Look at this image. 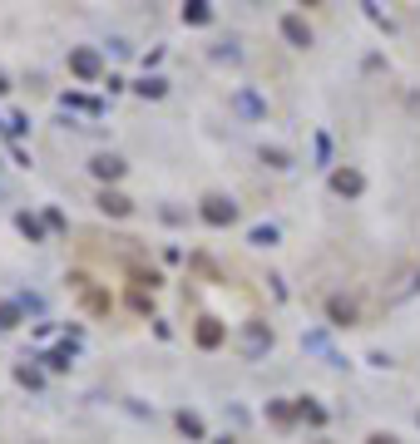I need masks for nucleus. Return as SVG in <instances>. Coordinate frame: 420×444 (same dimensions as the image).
Instances as JSON below:
<instances>
[{"instance_id":"14","label":"nucleus","mask_w":420,"mask_h":444,"mask_svg":"<svg viewBox=\"0 0 420 444\" xmlns=\"http://www.w3.org/2000/svg\"><path fill=\"white\" fill-rule=\"evenodd\" d=\"M20 232H25L30 242H40V237H45V228H40V222H35L30 212H20Z\"/></svg>"},{"instance_id":"3","label":"nucleus","mask_w":420,"mask_h":444,"mask_svg":"<svg viewBox=\"0 0 420 444\" xmlns=\"http://www.w3.org/2000/svg\"><path fill=\"white\" fill-rule=\"evenodd\" d=\"M70 70H75L79 79H99V74H104V60H99L94 49H75V54H70Z\"/></svg>"},{"instance_id":"8","label":"nucleus","mask_w":420,"mask_h":444,"mask_svg":"<svg viewBox=\"0 0 420 444\" xmlns=\"http://www.w3.org/2000/svg\"><path fill=\"white\" fill-rule=\"evenodd\" d=\"M99 207L109 212V217H129V207H134V203H129L124 193H99Z\"/></svg>"},{"instance_id":"10","label":"nucleus","mask_w":420,"mask_h":444,"mask_svg":"<svg viewBox=\"0 0 420 444\" xmlns=\"http://www.w3.org/2000/svg\"><path fill=\"white\" fill-rule=\"evenodd\" d=\"M84 306H89L94 316H109V306H114V301H109V292H84Z\"/></svg>"},{"instance_id":"20","label":"nucleus","mask_w":420,"mask_h":444,"mask_svg":"<svg viewBox=\"0 0 420 444\" xmlns=\"http://www.w3.org/2000/svg\"><path fill=\"white\" fill-rule=\"evenodd\" d=\"M371 444H400L396 434H371Z\"/></svg>"},{"instance_id":"4","label":"nucleus","mask_w":420,"mask_h":444,"mask_svg":"<svg viewBox=\"0 0 420 444\" xmlns=\"http://www.w3.org/2000/svg\"><path fill=\"white\" fill-rule=\"evenodd\" d=\"M282 35H287L297 49H306V45H311V25H306L297 10H287V15H282Z\"/></svg>"},{"instance_id":"15","label":"nucleus","mask_w":420,"mask_h":444,"mask_svg":"<svg viewBox=\"0 0 420 444\" xmlns=\"http://www.w3.org/2000/svg\"><path fill=\"white\" fill-rule=\"evenodd\" d=\"M297 415H302V420H311V425H322V420H327V410H322V405H311V400H302V405H297Z\"/></svg>"},{"instance_id":"13","label":"nucleus","mask_w":420,"mask_h":444,"mask_svg":"<svg viewBox=\"0 0 420 444\" xmlns=\"http://www.w3.org/2000/svg\"><path fill=\"white\" fill-rule=\"evenodd\" d=\"M208 15H213V10H208L203 0H193V6L183 10V20H188V25H208Z\"/></svg>"},{"instance_id":"11","label":"nucleus","mask_w":420,"mask_h":444,"mask_svg":"<svg viewBox=\"0 0 420 444\" xmlns=\"http://www.w3.org/2000/svg\"><path fill=\"white\" fill-rule=\"evenodd\" d=\"M178 429H183L188 439H203V420H198L193 410H183V415H178Z\"/></svg>"},{"instance_id":"6","label":"nucleus","mask_w":420,"mask_h":444,"mask_svg":"<svg viewBox=\"0 0 420 444\" xmlns=\"http://www.w3.org/2000/svg\"><path fill=\"white\" fill-rule=\"evenodd\" d=\"M332 188H336L341 198H356V193L366 188V178H361L356 168H336V173H332Z\"/></svg>"},{"instance_id":"17","label":"nucleus","mask_w":420,"mask_h":444,"mask_svg":"<svg viewBox=\"0 0 420 444\" xmlns=\"http://www.w3.org/2000/svg\"><path fill=\"white\" fill-rule=\"evenodd\" d=\"M0 326H20V306H10V301H0Z\"/></svg>"},{"instance_id":"22","label":"nucleus","mask_w":420,"mask_h":444,"mask_svg":"<svg viewBox=\"0 0 420 444\" xmlns=\"http://www.w3.org/2000/svg\"><path fill=\"white\" fill-rule=\"evenodd\" d=\"M218 444H233V439H218Z\"/></svg>"},{"instance_id":"16","label":"nucleus","mask_w":420,"mask_h":444,"mask_svg":"<svg viewBox=\"0 0 420 444\" xmlns=\"http://www.w3.org/2000/svg\"><path fill=\"white\" fill-rule=\"evenodd\" d=\"M75 360V346H60V351H49V365H55V370H65Z\"/></svg>"},{"instance_id":"12","label":"nucleus","mask_w":420,"mask_h":444,"mask_svg":"<svg viewBox=\"0 0 420 444\" xmlns=\"http://www.w3.org/2000/svg\"><path fill=\"white\" fill-rule=\"evenodd\" d=\"M129 271H134V282H139V287H159V271H153V267H143V262H134Z\"/></svg>"},{"instance_id":"18","label":"nucleus","mask_w":420,"mask_h":444,"mask_svg":"<svg viewBox=\"0 0 420 444\" xmlns=\"http://www.w3.org/2000/svg\"><path fill=\"white\" fill-rule=\"evenodd\" d=\"M139 94H143V99H159V94H164V79H143Z\"/></svg>"},{"instance_id":"19","label":"nucleus","mask_w":420,"mask_h":444,"mask_svg":"<svg viewBox=\"0 0 420 444\" xmlns=\"http://www.w3.org/2000/svg\"><path fill=\"white\" fill-rule=\"evenodd\" d=\"M292 415H297L292 405H272V420H277V425H292Z\"/></svg>"},{"instance_id":"9","label":"nucleus","mask_w":420,"mask_h":444,"mask_svg":"<svg viewBox=\"0 0 420 444\" xmlns=\"http://www.w3.org/2000/svg\"><path fill=\"white\" fill-rule=\"evenodd\" d=\"M327 311H332V321H336V326H351V321H356V306H351V301H341V296H332V306H327Z\"/></svg>"},{"instance_id":"2","label":"nucleus","mask_w":420,"mask_h":444,"mask_svg":"<svg viewBox=\"0 0 420 444\" xmlns=\"http://www.w3.org/2000/svg\"><path fill=\"white\" fill-rule=\"evenodd\" d=\"M233 217H238V203H228V198H203V222H213V228H228Z\"/></svg>"},{"instance_id":"21","label":"nucleus","mask_w":420,"mask_h":444,"mask_svg":"<svg viewBox=\"0 0 420 444\" xmlns=\"http://www.w3.org/2000/svg\"><path fill=\"white\" fill-rule=\"evenodd\" d=\"M6 89H10V84H6V74H0V94H6Z\"/></svg>"},{"instance_id":"7","label":"nucleus","mask_w":420,"mask_h":444,"mask_svg":"<svg viewBox=\"0 0 420 444\" xmlns=\"http://www.w3.org/2000/svg\"><path fill=\"white\" fill-rule=\"evenodd\" d=\"M89 168H94V178H104V183H109V178H119V173H124V163H119L114 153H99V158L89 163Z\"/></svg>"},{"instance_id":"5","label":"nucleus","mask_w":420,"mask_h":444,"mask_svg":"<svg viewBox=\"0 0 420 444\" xmlns=\"http://www.w3.org/2000/svg\"><path fill=\"white\" fill-rule=\"evenodd\" d=\"M267 346H272V331L262 326V321H252V326H247V336H242V351H247V356H262Z\"/></svg>"},{"instance_id":"1","label":"nucleus","mask_w":420,"mask_h":444,"mask_svg":"<svg viewBox=\"0 0 420 444\" xmlns=\"http://www.w3.org/2000/svg\"><path fill=\"white\" fill-rule=\"evenodd\" d=\"M193 341H198L203 351H218V346L228 341V331H223V321H218V316H198V326H193Z\"/></svg>"}]
</instances>
